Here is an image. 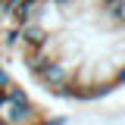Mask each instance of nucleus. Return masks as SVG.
Listing matches in <instances>:
<instances>
[{
    "label": "nucleus",
    "mask_w": 125,
    "mask_h": 125,
    "mask_svg": "<svg viewBox=\"0 0 125 125\" xmlns=\"http://www.w3.org/2000/svg\"><path fill=\"white\" fill-rule=\"evenodd\" d=\"M41 113H44V109L34 106L31 97L22 91L16 81L0 94V119H3L6 125H38Z\"/></svg>",
    "instance_id": "nucleus-1"
},
{
    "label": "nucleus",
    "mask_w": 125,
    "mask_h": 125,
    "mask_svg": "<svg viewBox=\"0 0 125 125\" xmlns=\"http://www.w3.org/2000/svg\"><path fill=\"white\" fill-rule=\"evenodd\" d=\"M72 119L66 116V113H60V116H47V113H41V119H38V125H69Z\"/></svg>",
    "instance_id": "nucleus-4"
},
{
    "label": "nucleus",
    "mask_w": 125,
    "mask_h": 125,
    "mask_svg": "<svg viewBox=\"0 0 125 125\" xmlns=\"http://www.w3.org/2000/svg\"><path fill=\"white\" fill-rule=\"evenodd\" d=\"M0 3H3V0H0Z\"/></svg>",
    "instance_id": "nucleus-9"
},
{
    "label": "nucleus",
    "mask_w": 125,
    "mask_h": 125,
    "mask_svg": "<svg viewBox=\"0 0 125 125\" xmlns=\"http://www.w3.org/2000/svg\"><path fill=\"white\" fill-rule=\"evenodd\" d=\"M10 84H13V75H10V69H6V66H0V91H6Z\"/></svg>",
    "instance_id": "nucleus-5"
},
{
    "label": "nucleus",
    "mask_w": 125,
    "mask_h": 125,
    "mask_svg": "<svg viewBox=\"0 0 125 125\" xmlns=\"http://www.w3.org/2000/svg\"><path fill=\"white\" fill-rule=\"evenodd\" d=\"M50 3H53V10H60V13H66V10H72V6H75L78 0H50Z\"/></svg>",
    "instance_id": "nucleus-6"
},
{
    "label": "nucleus",
    "mask_w": 125,
    "mask_h": 125,
    "mask_svg": "<svg viewBox=\"0 0 125 125\" xmlns=\"http://www.w3.org/2000/svg\"><path fill=\"white\" fill-rule=\"evenodd\" d=\"M0 47H3V50H16V47H22V31H19V25L6 22V28L0 31Z\"/></svg>",
    "instance_id": "nucleus-3"
},
{
    "label": "nucleus",
    "mask_w": 125,
    "mask_h": 125,
    "mask_svg": "<svg viewBox=\"0 0 125 125\" xmlns=\"http://www.w3.org/2000/svg\"><path fill=\"white\" fill-rule=\"evenodd\" d=\"M109 3H113V0H100V6H109Z\"/></svg>",
    "instance_id": "nucleus-7"
},
{
    "label": "nucleus",
    "mask_w": 125,
    "mask_h": 125,
    "mask_svg": "<svg viewBox=\"0 0 125 125\" xmlns=\"http://www.w3.org/2000/svg\"><path fill=\"white\" fill-rule=\"evenodd\" d=\"M19 31H22V47H44L47 41H50V34H53V31L47 28L41 19L22 22V25H19Z\"/></svg>",
    "instance_id": "nucleus-2"
},
{
    "label": "nucleus",
    "mask_w": 125,
    "mask_h": 125,
    "mask_svg": "<svg viewBox=\"0 0 125 125\" xmlns=\"http://www.w3.org/2000/svg\"><path fill=\"white\" fill-rule=\"evenodd\" d=\"M0 125H6V122H3V119H0Z\"/></svg>",
    "instance_id": "nucleus-8"
}]
</instances>
